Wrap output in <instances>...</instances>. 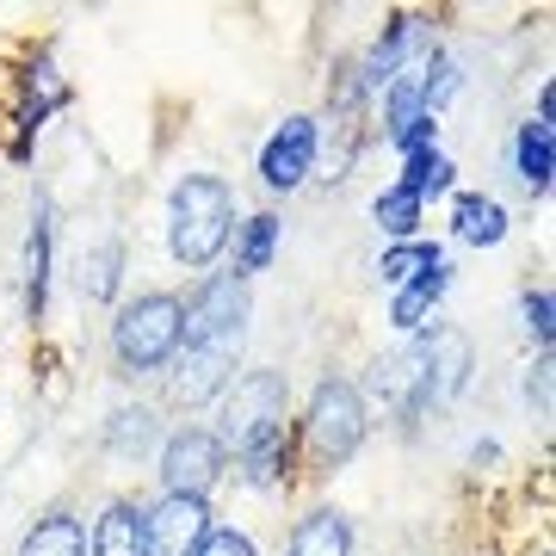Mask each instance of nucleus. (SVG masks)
I'll return each mask as SVG.
<instances>
[{
	"label": "nucleus",
	"instance_id": "1",
	"mask_svg": "<svg viewBox=\"0 0 556 556\" xmlns=\"http://www.w3.org/2000/svg\"><path fill=\"white\" fill-rule=\"evenodd\" d=\"M236 236V192L217 174H186L167 192V254L204 273Z\"/></svg>",
	"mask_w": 556,
	"mask_h": 556
},
{
	"label": "nucleus",
	"instance_id": "2",
	"mask_svg": "<svg viewBox=\"0 0 556 556\" xmlns=\"http://www.w3.org/2000/svg\"><path fill=\"white\" fill-rule=\"evenodd\" d=\"M179 346H186V303L174 291H142V298L118 303V316H112V358H118L124 378L167 371Z\"/></svg>",
	"mask_w": 556,
	"mask_h": 556
},
{
	"label": "nucleus",
	"instance_id": "3",
	"mask_svg": "<svg viewBox=\"0 0 556 556\" xmlns=\"http://www.w3.org/2000/svg\"><path fill=\"white\" fill-rule=\"evenodd\" d=\"M285 408H291V390H285V371H241L229 390H223V452L254 457L266 445H278L285 433Z\"/></svg>",
	"mask_w": 556,
	"mask_h": 556
},
{
	"label": "nucleus",
	"instance_id": "4",
	"mask_svg": "<svg viewBox=\"0 0 556 556\" xmlns=\"http://www.w3.org/2000/svg\"><path fill=\"white\" fill-rule=\"evenodd\" d=\"M365 396H358V383L346 378H321L316 396H309V415H303V445H309V464L316 470H340V464H353V452L365 445Z\"/></svg>",
	"mask_w": 556,
	"mask_h": 556
},
{
	"label": "nucleus",
	"instance_id": "5",
	"mask_svg": "<svg viewBox=\"0 0 556 556\" xmlns=\"http://www.w3.org/2000/svg\"><path fill=\"white\" fill-rule=\"evenodd\" d=\"M371 396L383 402V408H396L402 427H415L427 408H439V378H433V340H427V328L420 334H408L396 346V353H378L371 358Z\"/></svg>",
	"mask_w": 556,
	"mask_h": 556
},
{
	"label": "nucleus",
	"instance_id": "6",
	"mask_svg": "<svg viewBox=\"0 0 556 556\" xmlns=\"http://www.w3.org/2000/svg\"><path fill=\"white\" fill-rule=\"evenodd\" d=\"M179 303H186V340H199V346H241L248 340L254 291L241 273H204L199 291Z\"/></svg>",
	"mask_w": 556,
	"mask_h": 556
},
{
	"label": "nucleus",
	"instance_id": "7",
	"mask_svg": "<svg viewBox=\"0 0 556 556\" xmlns=\"http://www.w3.org/2000/svg\"><path fill=\"white\" fill-rule=\"evenodd\" d=\"M223 470H229V452L211 427H179L161 445V495H211Z\"/></svg>",
	"mask_w": 556,
	"mask_h": 556
},
{
	"label": "nucleus",
	"instance_id": "8",
	"mask_svg": "<svg viewBox=\"0 0 556 556\" xmlns=\"http://www.w3.org/2000/svg\"><path fill=\"white\" fill-rule=\"evenodd\" d=\"M241 378V346H199L186 340L167 365V390H174L179 408H204V402H223V390Z\"/></svg>",
	"mask_w": 556,
	"mask_h": 556
},
{
	"label": "nucleus",
	"instance_id": "9",
	"mask_svg": "<svg viewBox=\"0 0 556 556\" xmlns=\"http://www.w3.org/2000/svg\"><path fill=\"white\" fill-rule=\"evenodd\" d=\"M316 155H321V124L309 112H291L260 149V186L266 192H298L303 179L316 174Z\"/></svg>",
	"mask_w": 556,
	"mask_h": 556
},
{
	"label": "nucleus",
	"instance_id": "10",
	"mask_svg": "<svg viewBox=\"0 0 556 556\" xmlns=\"http://www.w3.org/2000/svg\"><path fill=\"white\" fill-rule=\"evenodd\" d=\"M211 501L204 495H161L155 507H142V532H149V556H199L211 538Z\"/></svg>",
	"mask_w": 556,
	"mask_h": 556
},
{
	"label": "nucleus",
	"instance_id": "11",
	"mask_svg": "<svg viewBox=\"0 0 556 556\" xmlns=\"http://www.w3.org/2000/svg\"><path fill=\"white\" fill-rule=\"evenodd\" d=\"M420 50H427V43H420V20H415V13H390V25L378 31V43H371V50L353 62V68H358V87H365V100H378L383 87L396 80L402 62L420 56Z\"/></svg>",
	"mask_w": 556,
	"mask_h": 556
},
{
	"label": "nucleus",
	"instance_id": "12",
	"mask_svg": "<svg viewBox=\"0 0 556 556\" xmlns=\"http://www.w3.org/2000/svg\"><path fill=\"white\" fill-rule=\"evenodd\" d=\"M50 266H56V217L50 204L31 211V236H25V316L43 321V303H50Z\"/></svg>",
	"mask_w": 556,
	"mask_h": 556
},
{
	"label": "nucleus",
	"instance_id": "13",
	"mask_svg": "<svg viewBox=\"0 0 556 556\" xmlns=\"http://www.w3.org/2000/svg\"><path fill=\"white\" fill-rule=\"evenodd\" d=\"M285 556H353V519L340 507H309L285 538Z\"/></svg>",
	"mask_w": 556,
	"mask_h": 556
},
{
	"label": "nucleus",
	"instance_id": "14",
	"mask_svg": "<svg viewBox=\"0 0 556 556\" xmlns=\"http://www.w3.org/2000/svg\"><path fill=\"white\" fill-rule=\"evenodd\" d=\"M87 556H149V532H142V507L137 501H112V507L93 519Z\"/></svg>",
	"mask_w": 556,
	"mask_h": 556
},
{
	"label": "nucleus",
	"instance_id": "15",
	"mask_svg": "<svg viewBox=\"0 0 556 556\" xmlns=\"http://www.w3.org/2000/svg\"><path fill=\"white\" fill-rule=\"evenodd\" d=\"M118 285H124V241L118 236H105V241H93V248L75 254V291L87 303H112Z\"/></svg>",
	"mask_w": 556,
	"mask_h": 556
},
{
	"label": "nucleus",
	"instance_id": "16",
	"mask_svg": "<svg viewBox=\"0 0 556 556\" xmlns=\"http://www.w3.org/2000/svg\"><path fill=\"white\" fill-rule=\"evenodd\" d=\"M452 236L470 248H501L507 241V211L495 192H457L452 199Z\"/></svg>",
	"mask_w": 556,
	"mask_h": 556
},
{
	"label": "nucleus",
	"instance_id": "17",
	"mask_svg": "<svg viewBox=\"0 0 556 556\" xmlns=\"http://www.w3.org/2000/svg\"><path fill=\"white\" fill-rule=\"evenodd\" d=\"M514 174H519V186H526L532 199H544V192H551V174H556L551 124H538V118L519 124V137H514Z\"/></svg>",
	"mask_w": 556,
	"mask_h": 556
},
{
	"label": "nucleus",
	"instance_id": "18",
	"mask_svg": "<svg viewBox=\"0 0 556 556\" xmlns=\"http://www.w3.org/2000/svg\"><path fill=\"white\" fill-rule=\"evenodd\" d=\"M445 291H452V266H433V273H420L415 285H402V291H396V303H390V321H396L402 334H420Z\"/></svg>",
	"mask_w": 556,
	"mask_h": 556
},
{
	"label": "nucleus",
	"instance_id": "19",
	"mask_svg": "<svg viewBox=\"0 0 556 556\" xmlns=\"http://www.w3.org/2000/svg\"><path fill=\"white\" fill-rule=\"evenodd\" d=\"M20 556H87V526L68 507H56L20 538Z\"/></svg>",
	"mask_w": 556,
	"mask_h": 556
},
{
	"label": "nucleus",
	"instance_id": "20",
	"mask_svg": "<svg viewBox=\"0 0 556 556\" xmlns=\"http://www.w3.org/2000/svg\"><path fill=\"white\" fill-rule=\"evenodd\" d=\"M396 186H402V192H415L420 204H427V199H452L457 167H452V155L420 149V155H402V179H396Z\"/></svg>",
	"mask_w": 556,
	"mask_h": 556
},
{
	"label": "nucleus",
	"instance_id": "21",
	"mask_svg": "<svg viewBox=\"0 0 556 556\" xmlns=\"http://www.w3.org/2000/svg\"><path fill=\"white\" fill-rule=\"evenodd\" d=\"M433 378H439V402H452L464 383H470V334L457 328H433Z\"/></svg>",
	"mask_w": 556,
	"mask_h": 556
},
{
	"label": "nucleus",
	"instance_id": "22",
	"mask_svg": "<svg viewBox=\"0 0 556 556\" xmlns=\"http://www.w3.org/2000/svg\"><path fill=\"white\" fill-rule=\"evenodd\" d=\"M241 236H236V273L248 278V273H266L273 266V254H278V229L285 223L273 217V211H254L248 223H236Z\"/></svg>",
	"mask_w": 556,
	"mask_h": 556
},
{
	"label": "nucleus",
	"instance_id": "23",
	"mask_svg": "<svg viewBox=\"0 0 556 556\" xmlns=\"http://www.w3.org/2000/svg\"><path fill=\"white\" fill-rule=\"evenodd\" d=\"M433 266H445V248L439 241H396V248H383V260H378V273H383V285H415L420 273H433Z\"/></svg>",
	"mask_w": 556,
	"mask_h": 556
},
{
	"label": "nucleus",
	"instance_id": "24",
	"mask_svg": "<svg viewBox=\"0 0 556 556\" xmlns=\"http://www.w3.org/2000/svg\"><path fill=\"white\" fill-rule=\"evenodd\" d=\"M420 211L427 204L415 192H402V186H383L378 199H371V217H378V229L390 241H420Z\"/></svg>",
	"mask_w": 556,
	"mask_h": 556
},
{
	"label": "nucleus",
	"instance_id": "25",
	"mask_svg": "<svg viewBox=\"0 0 556 556\" xmlns=\"http://www.w3.org/2000/svg\"><path fill=\"white\" fill-rule=\"evenodd\" d=\"M155 445V408H118V415L105 420V452L112 457H142Z\"/></svg>",
	"mask_w": 556,
	"mask_h": 556
},
{
	"label": "nucleus",
	"instance_id": "26",
	"mask_svg": "<svg viewBox=\"0 0 556 556\" xmlns=\"http://www.w3.org/2000/svg\"><path fill=\"white\" fill-rule=\"evenodd\" d=\"M519 316H526V334H532L538 346L551 353V334H556V321H551V316H556V303H551V291H544V285L519 298Z\"/></svg>",
	"mask_w": 556,
	"mask_h": 556
},
{
	"label": "nucleus",
	"instance_id": "27",
	"mask_svg": "<svg viewBox=\"0 0 556 556\" xmlns=\"http://www.w3.org/2000/svg\"><path fill=\"white\" fill-rule=\"evenodd\" d=\"M390 149H396V155H420V149H439V118H427V112H420V118H408L402 130H390Z\"/></svg>",
	"mask_w": 556,
	"mask_h": 556
},
{
	"label": "nucleus",
	"instance_id": "28",
	"mask_svg": "<svg viewBox=\"0 0 556 556\" xmlns=\"http://www.w3.org/2000/svg\"><path fill=\"white\" fill-rule=\"evenodd\" d=\"M199 556H260V544L236 526H211V538L199 544Z\"/></svg>",
	"mask_w": 556,
	"mask_h": 556
},
{
	"label": "nucleus",
	"instance_id": "29",
	"mask_svg": "<svg viewBox=\"0 0 556 556\" xmlns=\"http://www.w3.org/2000/svg\"><path fill=\"white\" fill-rule=\"evenodd\" d=\"M526 396H538V408L551 415V353L538 358V371H532V378H526Z\"/></svg>",
	"mask_w": 556,
	"mask_h": 556
}]
</instances>
